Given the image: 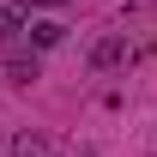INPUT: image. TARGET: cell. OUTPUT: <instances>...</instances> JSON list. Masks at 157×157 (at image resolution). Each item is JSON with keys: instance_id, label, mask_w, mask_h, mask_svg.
<instances>
[{"instance_id": "cell-1", "label": "cell", "mask_w": 157, "mask_h": 157, "mask_svg": "<svg viewBox=\"0 0 157 157\" xmlns=\"http://www.w3.org/2000/svg\"><path fill=\"white\" fill-rule=\"evenodd\" d=\"M24 30V0H0V42H12Z\"/></svg>"}, {"instance_id": "cell-2", "label": "cell", "mask_w": 157, "mask_h": 157, "mask_svg": "<svg viewBox=\"0 0 157 157\" xmlns=\"http://www.w3.org/2000/svg\"><path fill=\"white\" fill-rule=\"evenodd\" d=\"M6 78H12V85H30V78H36V55H12L6 60Z\"/></svg>"}, {"instance_id": "cell-3", "label": "cell", "mask_w": 157, "mask_h": 157, "mask_svg": "<svg viewBox=\"0 0 157 157\" xmlns=\"http://www.w3.org/2000/svg\"><path fill=\"white\" fill-rule=\"evenodd\" d=\"M12 157H48V139L42 133H18L12 139Z\"/></svg>"}, {"instance_id": "cell-4", "label": "cell", "mask_w": 157, "mask_h": 157, "mask_svg": "<svg viewBox=\"0 0 157 157\" xmlns=\"http://www.w3.org/2000/svg\"><path fill=\"white\" fill-rule=\"evenodd\" d=\"M30 36H36V48H55V42L67 36V24H55V18H42V24H30Z\"/></svg>"}, {"instance_id": "cell-5", "label": "cell", "mask_w": 157, "mask_h": 157, "mask_svg": "<svg viewBox=\"0 0 157 157\" xmlns=\"http://www.w3.org/2000/svg\"><path fill=\"white\" fill-rule=\"evenodd\" d=\"M91 60H97V67H115V60H127V42H121V36L97 42V55H91Z\"/></svg>"}, {"instance_id": "cell-6", "label": "cell", "mask_w": 157, "mask_h": 157, "mask_svg": "<svg viewBox=\"0 0 157 157\" xmlns=\"http://www.w3.org/2000/svg\"><path fill=\"white\" fill-rule=\"evenodd\" d=\"M36 6H67V0H36Z\"/></svg>"}, {"instance_id": "cell-7", "label": "cell", "mask_w": 157, "mask_h": 157, "mask_svg": "<svg viewBox=\"0 0 157 157\" xmlns=\"http://www.w3.org/2000/svg\"><path fill=\"white\" fill-rule=\"evenodd\" d=\"M78 157H97V151H78Z\"/></svg>"}]
</instances>
